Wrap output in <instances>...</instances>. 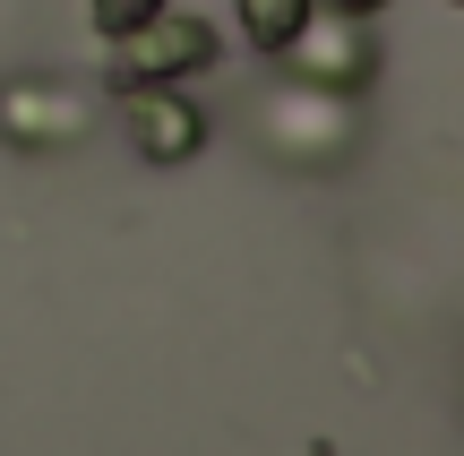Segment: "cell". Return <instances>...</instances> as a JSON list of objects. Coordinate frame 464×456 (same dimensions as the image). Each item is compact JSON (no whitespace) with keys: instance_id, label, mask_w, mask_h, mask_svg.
Segmentation results:
<instances>
[{"instance_id":"2","label":"cell","mask_w":464,"mask_h":456,"mask_svg":"<svg viewBox=\"0 0 464 456\" xmlns=\"http://www.w3.org/2000/svg\"><path fill=\"white\" fill-rule=\"evenodd\" d=\"M112 95H121V121H130L147 164H189L207 147V112L181 95V78H121Z\"/></svg>"},{"instance_id":"3","label":"cell","mask_w":464,"mask_h":456,"mask_svg":"<svg viewBox=\"0 0 464 456\" xmlns=\"http://www.w3.org/2000/svg\"><path fill=\"white\" fill-rule=\"evenodd\" d=\"M86 112L61 78H9L0 86V138L9 147H52V138H78Z\"/></svg>"},{"instance_id":"1","label":"cell","mask_w":464,"mask_h":456,"mask_svg":"<svg viewBox=\"0 0 464 456\" xmlns=\"http://www.w3.org/2000/svg\"><path fill=\"white\" fill-rule=\"evenodd\" d=\"M216 52H224V44H216V26H207L198 9L181 17V9L164 0L147 26L112 34V86H121V78H189V69H207Z\"/></svg>"},{"instance_id":"4","label":"cell","mask_w":464,"mask_h":456,"mask_svg":"<svg viewBox=\"0 0 464 456\" xmlns=\"http://www.w3.org/2000/svg\"><path fill=\"white\" fill-rule=\"evenodd\" d=\"M353 26H362V17H335V26H327V44H318V34L301 26L284 52H293V61L310 69V78H335V95H353V86L370 78V44H353Z\"/></svg>"},{"instance_id":"5","label":"cell","mask_w":464,"mask_h":456,"mask_svg":"<svg viewBox=\"0 0 464 456\" xmlns=\"http://www.w3.org/2000/svg\"><path fill=\"white\" fill-rule=\"evenodd\" d=\"M232 17H241V34H249L258 52H284V44L318 17V0H232Z\"/></svg>"},{"instance_id":"6","label":"cell","mask_w":464,"mask_h":456,"mask_svg":"<svg viewBox=\"0 0 464 456\" xmlns=\"http://www.w3.org/2000/svg\"><path fill=\"white\" fill-rule=\"evenodd\" d=\"M164 9V0H86V26L112 44V34H130V26H147V17Z\"/></svg>"},{"instance_id":"7","label":"cell","mask_w":464,"mask_h":456,"mask_svg":"<svg viewBox=\"0 0 464 456\" xmlns=\"http://www.w3.org/2000/svg\"><path fill=\"white\" fill-rule=\"evenodd\" d=\"M327 9H335V17H379L387 0H327Z\"/></svg>"}]
</instances>
